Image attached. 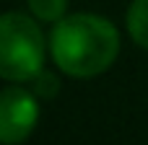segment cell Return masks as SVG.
Returning a JSON list of instances; mask_svg holds the SVG:
<instances>
[{"mask_svg": "<svg viewBox=\"0 0 148 145\" xmlns=\"http://www.w3.org/2000/svg\"><path fill=\"white\" fill-rule=\"evenodd\" d=\"M49 52L62 73L73 78H94L117 60L120 34L112 21L94 13L65 16L49 34Z\"/></svg>", "mask_w": 148, "mask_h": 145, "instance_id": "6da1fadb", "label": "cell"}, {"mask_svg": "<svg viewBox=\"0 0 148 145\" xmlns=\"http://www.w3.org/2000/svg\"><path fill=\"white\" fill-rule=\"evenodd\" d=\"M44 62V36L26 13L0 16V75L13 83L34 80Z\"/></svg>", "mask_w": 148, "mask_h": 145, "instance_id": "7a4b0ae2", "label": "cell"}, {"mask_svg": "<svg viewBox=\"0 0 148 145\" xmlns=\"http://www.w3.org/2000/svg\"><path fill=\"white\" fill-rule=\"evenodd\" d=\"M39 122L36 99L18 88L8 86L0 91V145H18L23 143Z\"/></svg>", "mask_w": 148, "mask_h": 145, "instance_id": "3957f363", "label": "cell"}, {"mask_svg": "<svg viewBox=\"0 0 148 145\" xmlns=\"http://www.w3.org/2000/svg\"><path fill=\"white\" fill-rule=\"evenodd\" d=\"M127 31L133 42L148 49V0H133L127 10Z\"/></svg>", "mask_w": 148, "mask_h": 145, "instance_id": "277c9868", "label": "cell"}, {"mask_svg": "<svg viewBox=\"0 0 148 145\" xmlns=\"http://www.w3.org/2000/svg\"><path fill=\"white\" fill-rule=\"evenodd\" d=\"M26 3L39 21H52V23L65 18V10H68V0H26Z\"/></svg>", "mask_w": 148, "mask_h": 145, "instance_id": "5b68a950", "label": "cell"}, {"mask_svg": "<svg viewBox=\"0 0 148 145\" xmlns=\"http://www.w3.org/2000/svg\"><path fill=\"white\" fill-rule=\"evenodd\" d=\"M34 91H36V96H55L57 91H60V83L55 80V75L52 73H47V70H42L36 78H34Z\"/></svg>", "mask_w": 148, "mask_h": 145, "instance_id": "8992f818", "label": "cell"}]
</instances>
